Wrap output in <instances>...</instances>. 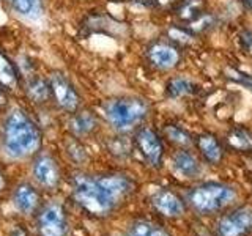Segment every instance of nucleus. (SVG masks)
<instances>
[{
    "label": "nucleus",
    "mask_w": 252,
    "mask_h": 236,
    "mask_svg": "<svg viewBox=\"0 0 252 236\" xmlns=\"http://www.w3.org/2000/svg\"><path fill=\"white\" fill-rule=\"evenodd\" d=\"M243 3H244V6L248 8V10L252 11V0H243Z\"/></svg>",
    "instance_id": "33"
},
{
    "label": "nucleus",
    "mask_w": 252,
    "mask_h": 236,
    "mask_svg": "<svg viewBox=\"0 0 252 236\" xmlns=\"http://www.w3.org/2000/svg\"><path fill=\"white\" fill-rule=\"evenodd\" d=\"M194 147L202 161L208 165H219L224 161L225 148L213 132H200L194 137Z\"/></svg>",
    "instance_id": "14"
},
{
    "label": "nucleus",
    "mask_w": 252,
    "mask_h": 236,
    "mask_svg": "<svg viewBox=\"0 0 252 236\" xmlns=\"http://www.w3.org/2000/svg\"><path fill=\"white\" fill-rule=\"evenodd\" d=\"M134 149L140 154L150 169H161L164 165L165 145L164 139L158 131L150 126H140L137 131H134Z\"/></svg>",
    "instance_id": "6"
},
{
    "label": "nucleus",
    "mask_w": 252,
    "mask_h": 236,
    "mask_svg": "<svg viewBox=\"0 0 252 236\" xmlns=\"http://www.w3.org/2000/svg\"><path fill=\"white\" fill-rule=\"evenodd\" d=\"M21 79L19 66L3 51H0V85L8 91L18 90L21 87Z\"/></svg>",
    "instance_id": "17"
},
{
    "label": "nucleus",
    "mask_w": 252,
    "mask_h": 236,
    "mask_svg": "<svg viewBox=\"0 0 252 236\" xmlns=\"http://www.w3.org/2000/svg\"><path fill=\"white\" fill-rule=\"evenodd\" d=\"M188 208L200 217L222 214L235 206L238 200V189L225 181H202L192 186L185 195Z\"/></svg>",
    "instance_id": "3"
},
{
    "label": "nucleus",
    "mask_w": 252,
    "mask_h": 236,
    "mask_svg": "<svg viewBox=\"0 0 252 236\" xmlns=\"http://www.w3.org/2000/svg\"><path fill=\"white\" fill-rule=\"evenodd\" d=\"M172 170L177 173L180 178L185 179H195L203 173L202 161L194 154L189 148H180L170 156Z\"/></svg>",
    "instance_id": "13"
},
{
    "label": "nucleus",
    "mask_w": 252,
    "mask_h": 236,
    "mask_svg": "<svg viewBox=\"0 0 252 236\" xmlns=\"http://www.w3.org/2000/svg\"><path fill=\"white\" fill-rule=\"evenodd\" d=\"M5 184H6V181H5V175L2 172H0V194L3 192V189H5Z\"/></svg>",
    "instance_id": "32"
},
{
    "label": "nucleus",
    "mask_w": 252,
    "mask_h": 236,
    "mask_svg": "<svg viewBox=\"0 0 252 236\" xmlns=\"http://www.w3.org/2000/svg\"><path fill=\"white\" fill-rule=\"evenodd\" d=\"M197 90H199V85L192 82L191 79L183 76L170 77L164 87V93L169 99H181L186 96H192Z\"/></svg>",
    "instance_id": "18"
},
{
    "label": "nucleus",
    "mask_w": 252,
    "mask_h": 236,
    "mask_svg": "<svg viewBox=\"0 0 252 236\" xmlns=\"http://www.w3.org/2000/svg\"><path fill=\"white\" fill-rule=\"evenodd\" d=\"M197 36H194L185 26H173L167 30V39L178 47L191 44Z\"/></svg>",
    "instance_id": "27"
},
{
    "label": "nucleus",
    "mask_w": 252,
    "mask_h": 236,
    "mask_svg": "<svg viewBox=\"0 0 252 236\" xmlns=\"http://www.w3.org/2000/svg\"><path fill=\"white\" fill-rule=\"evenodd\" d=\"M26 94L33 104H38V106L46 104L47 101L52 99L49 79H43L39 76L30 77L26 84Z\"/></svg>",
    "instance_id": "19"
},
{
    "label": "nucleus",
    "mask_w": 252,
    "mask_h": 236,
    "mask_svg": "<svg viewBox=\"0 0 252 236\" xmlns=\"http://www.w3.org/2000/svg\"><path fill=\"white\" fill-rule=\"evenodd\" d=\"M38 236H68L69 219L60 202H47L39 206L35 214Z\"/></svg>",
    "instance_id": "5"
},
{
    "label": "nucleus",
    "mask_w": 252,
    "mask_h": 236,
    "mask_svg": "<svg viewBox=\"0 0 252 236\" xmlns=\"http://www.w3.org/2000/svg\"><path fill=\"white\" fill-rule=\"evenodd\" d=\"M225 145L235 153L252 154V129L246 126H233L225 134Z\"/></svg>",
    "instance_id": "16"
},
{
    "label": "nucleus",
    "mask_w": 252,
    "mask_h": 236,
    "mask_svg": "<svg viewBox=\"0 0 252 236\" xmlns=\"http://www.w3.org/2000/svg\"><path fill=\"white\" fill-rule=\"evenodd\" d=\"M218 26V16L211 11H203L199 18L194 19L192 22L186 24V29L191 31L194 36H199V35H203L207 33V31L213 30Z\"/></svg>",
    "instance_id": "24"
},
{
    "label": "nucleus",
    "mask_w": 252,
    "mask_h": 236,
    "mask_svg": "<svg viewBox=\"0 0 252 236\" xmlns=\"http://www.w3.org/2000/svg\"><path fill=\"white\" fill-rule=\"evenodd\" d=\"M106 148L117 159H126L131 156L134 149V140L128 137V134H115L114 137L107 140Z\"/></svg>",
    "instance_id": "23"
},
{
    "label": "nucleus",
    "mask_w": 252,
    "mask_h": 236,
    "mask_svg": "<svg viewBox=\"0 0 252 236\" xmlns=\"http://www.w3.org/2000/svg\"><path fill=\"white\" fill-rule=\"evenodd\" d=\"M115 2H123V0H115Z\"/></svg>",
    "instance_id": "34"
},
{
    "label": "nucleus",
    "mask_w": 252,
    "mask_h": 236,
    "mask_svg": "<svg viewBox=\"0 0 252 236\" xmlns=\"http://www.w3.org/2000/svg\"><path fill=\"white\" fill-rule=\"evenodd\" d=\"M123 236H170L161 225L148 219H136L128 225Z\"/></svg>",
    "instance_id": "22"
},
{
    "label": "nucleus",
    "mask_w": 252,
    "mask_h": 236,
    "mask_svg": "<svg viewBox=\"0 0 252 236\" xmlns=\"http://www.w3.org/2000/svg\"><path fill=\"white\" fill-rule=\"evenodd\" d=\"M8 106V90L0 85V112H3Z\"/></svg>",
    "instance_id": "29"
},
{
    "label": "nucleus",
    "mask_w": 252,
    "mask_h": 236,
    "mask_svg": "<svg viewBox=\"0 0 252 236\" xmlns=\"http://www.w3.org/2000/svg\"><path fill=\"white\" fill-rule=\"evenodd\" d=\"M32 177H33V181L38 187L46 189V191L57 189L62 181L59 161L49 153L39 151L36 156H33V161H32Z\"/></svg>",
    "instance_id": "11"
},
{
    "label": "nucleus",
    "mask_w": 252,
    "mask_h": 236,
    "mask_svg": "<svg viewBox=\"0 0 252 236\" xmlns=\"http://www.w3.org/2000/svg\"><path fill=\"white\" fill-rule=\"evenodd\" d=\"M240 41H241L244 49H251V47H252V33L249 30L243 31V33L240 35Z\"/></svg>",
    "instance_id": "28"
},
{
    "label": "nucleus",
    "mask_w": 252,
    "mask_h": 236,
    "mask_svg": "<svg viewBox=\"0 0 252 236\" xmlns=\"http://www.w3.org/2000/svg\"><path fill=\"white\" fill-rule=\"evenodd\" d=\"M134 191V179L122 172H77L71 178V197L79 209L92 219L110 217Z\"/></svg>",
    "instance_id": "1"
},
{
    "label": "nucleus",
    "mask_w": 252,
    "mask_h": 236,
    "mask_svg": "<svg viewBox=\"0 0 252 236\" xmlns=\"http://www.w3.org/2000/svg\"><path fill=\"white\" fill-rule=\"evenodd\" d=\"M207 11V0H180L175 6V16L183 26L192 22Z\"/></svg>",
    "instance_id": "20"
},
{
    "label": "nucleus",
    "mask_w": 252,
    "mask_h": 236,
    "mask_svg": "<svg viewBox=\"0 0 252 236\" xmlns=\"http://www.w3.org/2000/svg\"><path fill=\"white\" fill-rule=\"evenodd\" d=\"M8 236H30V235H29V232L26 230V228L18 225V227L11 228V232H10V235H8Z\"/></svg>",
    "instance_id": "31"
},
{
    "label": "nucleus",
    "mask_w": 252,
    "mask_h": 236,
    "mask_svg": "<svg viewBox=\"0 0 252 236\" xmlns=\"http://www.w3.org/2000/svg\"><path fill=\"white\" fill-rule=\"evenodd\" d=\"M65 149H66V156L69 157V161L74 162L76 165H82L89 161V153H87L85 147L81 144V139L73 137L66 144Z\"/></svg>",
    "instance_id": "26"
},
{
    "label": "nucleus",
    "mask_w": 252,
    "mask_h": 236,
    "mask_svg": "<svg viewBox=\"0 0 252 236\" xmlns=\"http://www.w3.org/2000/svg\"><path fill=\"white\" fill-rule=\"evenodd\" d=\"M180 2V0H153V5L155 6H159V8H169L172 5H175Z\"/></svg>",
    "instance_id": "30"
},
{
    "label": "nucleus",
    "mask_w": 252,
    "mask_h": 236,
    "mask_svg": "<svg viewBox=\"0 0 252 236\" xmlns=\"http://www.w3.org/2000/svg\"><path fill=\"white\" fill-rule=\"evenodd\" d=\"M150 205L152 209L158 216L167 220L181 219L188 211V205L185 197L169 187H159L150 197Z\"/></svg>",
    "instance_id": "10"
},
{
    "label": "nucleus",
    "mask_w": 252,
    "mask_h": 236,
    "mask_svg": "<svg viewBox=\"0 0 252 236\" xmlns=\"http://www.w3.org/2000/svg\"><path fill=\"white\" fill-rule=\"evenodd\" d=\"M213 236H252V206H232L218 217Z\"/></svg>",
    "instance_id": "7"
},
{
    "label": "nucleus",
    "mask_w": 252,
    "mask_h": 236,
    "mask_svg": "<svg viewBox=\"0 0 252 236\" xmlns=\"http://www.w3.org/2000/svg\"><path fill=\"white\" fill-rule=\"evenodd\" d=\"M51 98L60 110L73 114L81 107V94L66 74L54 71L49 76Z\"/></svg>",
    "instance_id": "9"
},
{
    "label": "nucleus",
    "mask_w": 252,
    "mask_h": 236,
    "mask_svg": "<svg viewBox=\"0 0 252 236\" xmlns=\"http://www.w3.org/2000/svg\"><path fill=\"white\" fill-rule=\"evenodd\" d=\"M13 208L19 212L21 216H35L36 211L41 206V195L35 184L29 181H22L14 187L11 194Z\"/></svg>",
    "instance_id": "12"
},
{
    "label": "nucleus",
    "mask_w": 252,
    "mask_h": 236,
    "mask_svg": "<svg viewBox=\"0 0 252 236\" xmlns=\"http://www.w3.org/2000/svg\"><path fill=\"white\" fill-rule=\"evenodd\" d=\"M13 10L29 19H36L43 14L41 0H10Z\"/></svg>",
    "instance_id": "25"
},
{
    "label": "nucleus",
    "mask_w": 252,
    "mask_h": 236,
    "mask_svg": "<svg viewBox=\"0 0 252 236\" xmlns=\"http://www.w3.org/2000/svg\"><path fill=\"white\" fill-rule=\"evenodd\" d=\"M150 102L140 96H114L102 102V115L115 134L137 131L150 117Z\"/></svg>",
    "instance_id": "4"
},
{
    "label": "nucleus",
    "mask_w": 252,
    "mask_h": 236,
    "mask_svg": "<svg viewBox=\"0 0 252 236\" xmlns=\"http://www.w3.org/2000/svg\"><path fill=\"white\" fill-rule=\"evenodd\" d=\"M0 140L10 159L24 161L39 153L43 147V132L26 110L14 107L3 118Z\"/></svg>",
    "instance_id": "2"
},
{
    "label": "nucleus",
    "mask_w": 252,
    "mask_h": 236,
    "mask_svg": "<svg viewBox=\"0 0 252 236\" xmlns=\"http://www.w3.org/2000/svg\"><path fill=\"white\" fill-rule=\"evenodd\" d=\"M162 137L167 139L170 144L180 148H191L194 145V136L183 126L177 123H167L162 126Z\"/></svg>",
    "instance_id": "21"
},
{
    "label": "nucleus",
    "mask_w": 252,
    "mask_h": 236,
    "mask_svg": "<svg viewBox=\"0 0 252 236\" xmlns=\"http://www.w3.org/2000/svg\"><path fill=\"white\" fill-rule=\"evenodd\" d=\"M99 128V118L90 109H77L68 120V131L76 139L93 136Z\"/></svg>",
    "instance_id": "15"
},
{
    "label": "nucleus",
    "mask_w": 252,
    "mask_h": 236,
    "mask_svg": "<svg viewBox=\"0 0 252 236\" xmlns=\"http://www.w3.org/2000/svg\"><path fill=\"white\" fill-rule=\"evenodd\" d=\"M145 59L148 65L156 71H172L180 66L183 54L181 47L169 39H156L147 46Z\"/></svg>",
    "instance_id": "8"
}]
</instances>
